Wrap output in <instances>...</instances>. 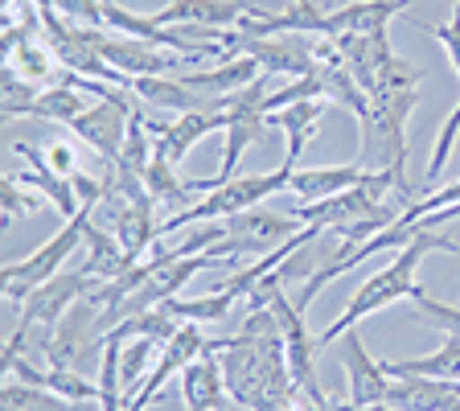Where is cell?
<instances>
[{
	"label": "cell",
	"instance_id": "cell-7",
	"mask_svg": "<svg viewBox=\"0 0 460 411\" xmlns=\"http://www.w3.org/2000/svg\"><path fill=\"white\" fill-rule=\"evenodd\" d=\"M86 41L99 49L107 67H115L119 75L128 78H144V75H185L190 62H201V54L185 58V54H172V49L161 46H148L140 38H128V33H107V29H86Z\"/></svg>",
	"mask_w": 460,
	"mask_h": 411
},
{
	"label": "cell",
	"instance_id": "cell-27",
	"mask_svg": "<svg viewBox=\"0 0 460 411\" xmlns=\"http://www.w3.org/2000/svg\"><path fill=\"white\" fill-rule=\"evenodd\" d=\"M268 115L259 112V115H230V124H226V153H222V165L218 173H214V182L226 185L239 177V161L243 153H247L255 140H263V132H268Z\"/></svg>",
	"mask_w": 460,
	"mask_h": 411
},
{
	"label": "cell",
	"instance_id": "cell-12",
	"mask_svg": "<svg viewBox=\"0 0 460 411\" xmlns=\"http://www.w3.org/2000/svg\"><path fill=\"white\" fill-rule=\"evenodd\" d=\"M230 115L226 112H185V115H172V120H153L148 115V132H153V148L164 156L169 165H181L185 153L201 136L210 132H226Z\"/></svg>",
	"mask_w": 460,
	"mask_h": 411
},
{
	"label": "cell",
	"instance_id": "cell-29",
	"mask_svg": "<svg viewBox=\"0 0 460 411\" xmlns=\"http://www.w3.org/2000/svg\"><path fill=\"white\" fill-rule=\"evenodd\" d=\"M86 107L91 103H86L83 91H75V86H46V91L25 107V115H33V120H54V124H70Z\"/></svg>",
	"mask_w": 460,
	"mask_h": 411
},
{
	"label": "cell",
	"instance_id": "cell-13",
	"mask_svg": "<svg viewBox=\"0 0 460 411\" xmlns=\"http://www.w3.org/2000/svg\"><path fill=\"white\" fill-rule=\"evenodd\" d=\"M337 49H341V62L345 70L362 83L366 95H374V86H378V75H383L386 67H391L394 49H391V38H386V29H374V33H341V38H333Z\"/></svg>",
	"mask_w": 460,
	"mask_h": 411
},
{
	"label": "cell",
	"instance_id": "cell-31",
	"mask_svg": "<svg viewBox=\"0 0 460 411\" xmlns=\"http://www.w3.org/2000/svg\"><path fill=\"white\" fill-rule=\"evenodd\" d=\"M181 329V321L177 317H169L161 305L156 308H148V313H136V317H128V321H119L115 329H107V334H115L119 342H132V337H153L156 345H164L172 334Z\"/></svg>",
	"mask_w": 460,
	"mask_h": 411
},
{
	"label": "cell",
	"instance_id": "cell-37",
	"mask_svg": "<svg viewBox=\"0 0 460 411\" xmlns=\"http://www.w3.org/2000/svg\"><path fill=\"white\" fill-rule=\"evenodd\" d=\"M415 313H420L423 321H431V326H440L444 334L460 337V305H444V300H436V297L423 292V297L415 300Z\"/></svg>",
	"mask_w": 460,
	"mask_h": 411
},
{
	"label": "cell",
	"instance_id": "cell-28",
	"mask_svg": "<svg viewBox=\"0 0 460 411\" xmlns=\"http://www.w3.org/2000/svg\"><path fill=\"white\" fill-rule=\"evenodd\" d=\"M144 190L153 193L156 201H169V206H193L190 201V182H181L177 177V165H169L161 153L153 148V161H148V169H144Z\"/></svg>",
	"mask_w": 460,
	"mask_h": 411
},
{
	"label": "cell",
	"instance_id": "cell-19",
	"mask_svg": "<svg viewBox=\"0 0 460 411\" xmlns=\"http://www.w3.org/2000/svg\"><path fill=\"white\" fill-rule=\"evenodd\" d=\"M415 0H349L341 9H329L325 17V38H341V33H374L386 29L391 17L402 9H411Z\"/></svg>",
	"mask_w": 460,
	"mask_h": 411
},
{
	"label": "cell",
	"instance_id": "cell-38",
	"mask_svg": "<svg viewBox=\"0 0 460 411\" xmlns=\"http://www.w3.org/2000/svg\"><path fill=\"white\" fill-rule=\"evenodd\" d=\"M0 206H4V222H9V219H21V214L38 210V198L21 190L17 177H4V182H0Z\"/></svg>",
	"mask_w": 460,
	"mask_h": 411
},
{
	"label": "cell",
	"instance_id": "cell-35",
	"mask_svg": "<svg viewBox=\"0 0 460 411\" xmlns=\"http://www.w3.org/2000/svg\"><path fill=\"white\" fill-rule=\"evenodd\" d=\"M38 83H29L21 70H4V120H17V115H25V107L38 99Z\"/></svg>",
	"mask_w": 460,
	"mask_h": 411
},
{
	"label": "cell",
	"instance_id": "cell-4",
	"mask_svg": "<svg viewBox=\"0 0 460 411\" xmlns=\"http://www.w3.org/2000/svg\"><path fill=\"white\" fill-rule=\"evenodd\" d=\"M420 91H394V95H374V112L362 124V153L358 165L366 173H399L407 182V120H411Z\"/></svg>",
	"mask_w": 460,
	"mask_h": 411
},
{
	"label": "cell",
	"instance_id": "cell-21",
	"mask_svg": "<svg viewBox=\"0 0 460 411\" xmlns=\"http://www.w3.org/2000/svg\"><path fill=\"white\" fill-rule=\"evenodd\" d=\"M181 395H185V407L190 411H222L226 407V379H222V362L218 354H206L198 362H190L181 371Z\"/></svg>",
	"mask_w": 460,
	"mask_h": 411
},
{
	"label": "cell",
	"instance_id": "cell-14",
	"mask_svg": "<svg viewBox=\"0 0 460 411\" xmlns=\"http://www.w3.org/2000/svg\"><path fill=\"white\" fill-rule=\"evenodd\" d=\"M132 95L140 99L148 112H172V115L222 112V99L198 95L193 86H185L181 75H144V78H132Z\"/></svg>",
	"mask_w": 460,
	"mask_h": 411
},
{
	"label": "cell",
	"instance_id": "cell-36",
	"mask_svg": "<svg viewBox=\"0 0 460 411\" xmlns=\"http://www.w3.org/2000/svg\"><path fill=\"white\" fill-rule=\"evenodd\" d=\"M420 33H428V38H436L444 49H448V58H452V67H456V75H460V0L452 4V21L448 25H428V21H411Z\"/></svg>",
	"mask_w": 460,
	"mask_h": 411
},
{
	"label": "cell",
	"instance_id": "cell-24",
	"mask_svg": "<svg viewBox=\"0 0 460 411\" xmlns=\"http://www.w3.org/2000/svg\"><path fill=\"white\" fill-rule=\"evenodd\" d=\"M362 177H366V169L358 161L333 165V169H292V182H288V190L296 193L300 201H325V198H333V193L354 190Z\"/></svg>",
	"mask_w": 460,
	"mask_h": 411
},
{
	"label": "cell",
	"instance_id": "cell-33",
	"mask_svg": "<svg viewBox=\"0 0 460 411\" xmlns=\"http://www.w3.org/2000/svg\"><path fill=\"white\" fill-rule=\"evenodd\" d=\"M9 58V67L13 70H21V75L29 78V83H38V86H49L54 83V54H49V46H41V38L38 41H25V46H17L13 54H4Z\"/></svg>",
	"mask_w": 460,
	"mask_h": 411
},
{
	"label": "cell",
	"instance_id": "cell-1",
	"mask_svg": "<svg viewBox=\"0 0 460 411\" xmlns=\"http://www.w3.org/2000/svg\"><path fill=\"white\" fill-rule=\"evenodd\" d=\"M206 350L218 354L230 399L243 403L247 411H292L296 403H308L288 366L284 334H243L239 329L234 337H210Z\"/></svg>",
	"mask_w": 460,
	"mask_h": 411
},
{
	"label": "cell",
	"instance_id": "cell-5",
	"mask_svg": "<svg viewBox=\"0 0 460 411\" xmlns=\"http://www.w3.org/2000/svg\"><path fill=\"white\" fill-rule=\"evenodd\" d=\"M218 41H222V49H226L230 58H234V54L255 58L268 75L305 78V75H313V70L325 62V41H321V38H305V33L247 38V33H239V29H226V33H218Z\"/></svg>",
	"mask_w": 460,
	"mask_h": 411
},
{
	"label": "cell",
	"instance_id": "cell-3",
	"mask_svg": "<svg viewBox=\"0 0 460 411\" xmlns=\"http://www.w3.org/2000/svg\"><path fill=\"white\" fill-rule=\"evenodd\" d=\"M292 169H296V165L284 161L276 173H239L234 182L218 185V190H210V193H201V201H193V206H185V210L169 214V219L161 222V239H169V235H177V230H185V227L222 222V219H230V214L255 210L263 198L288 190V182H292Z\"/></svg>",
	"mask_w": 460,
	"mask_h": 411
},
{
	"label": "cell",
	"instance_id": "cell-9",
	"mask_svg": "<svg viewBox=\"0 0 460 411\" xmlns=\"http://www.w3.org/2000/svg\"><path fill=\"white\" fill-rule=\"evenodd\" d=\"M222 227H226V239L214 243V255L222 259H239V255H268V251H276L284 239H292V235H300V230L308 227V222L300 219H288V214H271V210H243V214H230V219H222Z\"/></svg>",
	"mask_w": 460,
	"mask_h": 411
},
{
	"label": "cell",
	"instance_id": "cell-32",
	"mask_svg": "<svg viewBox=\"0 0 460 411\" xmlns=\"http://www.w3.org/2000/svg\"><path fill=\"white\" fill-rule=\"evenodd\" d=\"M239 305V300L230 297V292H210V297H198V300H164V313L169 317H177V321H198V326H206V321H222V317L230 313V308Z\"/></svg>",
	"mask_w": 460,
	"mask_h": 411
},
{
	"label": "cell",
	"instance_id": "cell-41",
	"mask_svg": "<svg viewBox=\"0 0 460 411\" xmlns=\"http://www.w3.org/2000/svg\"><path fill=\"white\" fill-rule=\"evenodd\" d=\"M296 411H329L325 403H305V407H296Z\"/></svg>",
	"mask_w": 460,
	"mask_h": 411
},
{
	"label": "cell",
	"instance_id": "cell-6",
	"mask_svg": "<svg viewBox=\"0 0 460 411\" xmlns=\"http://www.w3.org/2000/svg\"><path fill=\"white\" fill-rule=\"evenodd\" d=\"M91 214H95V210H78L75 219H66V227L58 230L49 243H41L33 255L17 259V264H4V272H0V284H4V297H9V305L21 308V300H25L33 288L46 284V280H54L58 272H62V264L70 259V251L83 243Z\"/></svg>",
	"mask_w": 460,
	"mask_h": 411
},
{
	"label": "cell",
	"instance_id": "cell-39",
	"mask_svg": "<svg viewBox=\"0 0 460 411\" xmlns=\"http://www.w3.org/2000/svg\"><path fill=\"white\" fill-rule=\"evenodd\" d=\"M46 161H49V169L62 173V177L78 173V169H75V148H70V144H62V140H54V144L46 148Z\"/></svg>",
	"mask_w": 460,
	"mask_h": 411
},
{
	"label": "cell",
	"instance_id": "cell-17",
	"mask_svg": "<svg viewBox=\"0 0 460 411\" xmlns=\"http://www.w3.org/2000/svg\"><path fill=\"white\" fill-rule=\"evenodd\" d=\"M341 366H345V374H349V403H358V407H366V403H386L391 374L383 371V362H374V358L366 354V342L358 334H345Z\"/></svg>",
	"mask_w": 460,
	"mask_h": 411
},
{
	"label": "cell",
	"instance_id": "cell-26",
	"mask_svg": "<svg viewBox=\"0 0 460 411\" xmlns=\"http://www.w3.org/2000/svg\"><path fill=\"white\" fill-rule=\"evenodd\" d=\"M383 371L391 379H407V374H423V379H448V383H460V337H444V345L436 354L423 358H399V362H383Z\"/></svg>",
	"mask_w": 460,
	"mask_h": 411
},
{
	"label": "cell",
	"instance_id": "cell-18",
	"mask_svg": "<svg viewBox=\"0 0 460 411\" xmlns=\"http://www.w3.org/2000/svg\"><path fill=\"white\" fill-rule=\"evenodd\" d=\"M0 366H4L13 379H21V383L46 387V391L62 395V399H70V403H91L103 395V387L83 379L75 366H41L38 371V362H25V358H13V362H0Z\"/></svg>",
	"mask_w": 460,
	"mask_h": 411
},
{
	"label": "cell",
	"instance_id": "cell-10",
	"mask_svg": "<svg viewBox=\"0 0 460 411\" xmlns=\"http://www.w3.org/2000/svg\"><path fill=\"white\" fill-rule=\"evenodd\" d=\"M132 95V91H128ZM119 95V99H95V103L86 107L83 115H75L70 120V132L78 136V140H86L91 148H95L99 156L107 161V169H111L115 161H119V153H124V140H128V128H132V99Z\"/></svg>",
	"mask_w": 460,
	"mask_h": 411
},
{
	"label": "cell",
	"instance_id": "cell-23",
	"mask_svg": "<svg viewBox=\"0 0 460 411\" xmlns=\"http://www.w3.org/2000/svg\"><path fill=\"white\" fill-rule=\"evenodd\" d=\"M259 75H263V67H259L255 58L234 54V58H226L222 67L198 70V75H181V78H185V86H193V91H198V95H206V99H226V95H234L239 86L255 83Z\"/></svg>",
	"mask_w": 460,
	"mask_h": 411
},
{
	"label": "cell",
	"instance_id": "cell-34",
	"mask_svg": "<svg viewBox=\"0 0 460 411\" xmlns=\"http://www.w3.org/2000/svg\"><path fill=\"white\" fill-rule=\"evenodd\" d=\"M153 350H156L153 337H136V342H124V354H119V374H124V399H128V391L136 387V379L148 371V358H153Z\"/></svg>",
	"mask_w": 460,
	"mask_h": 411
},
{
	"label": "cell",
	"instance_id": "cell-40",
	"mask_svg": "<svg viewBox=\"0 0 460 411\" xmlns=\"http://www.w3.org/2000/svg\"><path fill=\"white\" fill-rule=\"evenodd\" d=\"M329 411H394L391 403H366V407H358V403H333L329 399Z\"/></svg>",
	"mask_w": 460,
	"mask_h": 411
},
{
	"label": "cell",
	"instance_id": "cell-15",
	"mask_svg": "<svg viewBox=\"0 0 460 411\" xmlns=\"http://www.w3.org/2000/svg\"><path fill=\"white\" fill-rule=\"evenodd\" d=\"M251 9H255L251 0H169L153 17L161 25H198V29L226 33V29H239V21Z\"/></svg>",
	"mask_w": 460,
	"mask_h": 411
},
{
	"label": "cell",
	"instance_id": "cell-25",
	"mask_svg": "<svg viewBox=\"0 0 460 411\" xmlns=\"http://www.w3.org/2000/svg\"><path fill=\"white\" fill-rule=\"evenodd\" d=\"M329 99H308V103H292L284 112H271L268 124L271 128H284L288 132V165H296L300 153H305V144L313 140L316 124H321V115H325Z\"/></svg>",
	"mask_w": 460,
	"mask_h": 411
},
{
	"label": "cell",
	"instance_id": "cell-30",
	"mask_svg": "<svg viewBox=\"0 0 460 411\" xmlns=\"http://www.w3.org/2000/svg\"><path fill=\"white\" fill-rule=\"evenodd\" d=\"M0 411H78V403L62 399V395L46 391V387H29L21 379H13L0 391Z\"/></svg>",
	"mask_w": 460,
	"mask_h": 411
},
{
	"label": "cell",
	"instance_id": "cell-16",
	"mask_svg": "<svg viewBox=\"0 0 460 411\" xmlns=\"http://www.w3.org/2000/svg\"><path fill=\"white\" fill-rule=\"evenodd\" d=\"M13 153L21 156V161H29V169H21V173H13L21 185H33V190L41 193V198L54 206L62 219H75L83 206H78V193H75V185H70V177H62V173H54L49 169V161H46V153H38L33 144H25V140H17L13 144Z\"/></svg>",
	"mask_w": 460,
	"mask_h": 411
},
{
	"label": "cell",
	"instance_id": "cell-20",
	"mask_svg": "<svg viewBox=\"0 0 460 411\" xmlns=\"http://www.w3.org/2000/svg\"><path fill=\"white\" fill-rule=\"evenodd\" d=\"M386 403H391L394 411H448L452 403H460V383L407 374V379H391Z\"/></svg>",
	"mask_w": 460,
	"mask_h": 411
},
{
	"label": "cell",
	"instance_id": "cell-22",
	"mask_svg": "<svg viewBox=\"0 0 460 411\" xmlns=\"http://www.w3.org/2000/svg\"><path fill=\"white\" fill-rule=\"evenodd\" d=\"M111 230H115V239L124 243L128 255L140 264L144 251H148L156 239H161V222H156V198H153V193H144V198L128 201L124 214L115 219Z\"/></svg>",
	"mask_w": 460,
	"mask_h": 411
},
{
	"label": "cell",
	"instance_id": "cell-11",
	"mask_svg": "<svg viewBox=\"0 0 460 411\" xmlns=\"http://www.w3.org/2000/svg\"><path fill=\"white\" fill-rule=\"evenodd\" d=\"M206 345H210V337H201L198 321H181V329H177V334L161 345V358H156V366L148 371V379L140 383V391L128 399V411H144V407H148V403L156 399V391L169 383V374H181L190 362H198V358L206 354Z\"/></svg>",
	"mask_w": 460,
	"mask_h": 411
},
{
	"label": "cell",
	"instance_id": "cell-8",
	"mask_svg": "<svg viewBox=\"0 0 460 411\" xmlns=\"http://www.w3.org/2000/svg\"><path fill=\"white\" fill-rule=\"evenodd\" d=\"M95 288H99V276H91V272H83V268H78V272H58L54 280L38 284L25 300H21L17 329H21V334H29V329H54V326H62L66 308H75L78 300H86Z\"/></svg>",
	"mask_w": 460,
	"mask_h": 411
},
{
	"label": "cell",
	"instance_id": "cell-2",
	"mask_svg": "<svg viewBox=\"0 0 460 411\" xmlns=\"http://www.w3.org/2000/svg\"><path fill=\"white\" fill-rule=\"evenodd\" d=\"M431 251H444V255H456L460 243L452 239V235H436V230H420L407 247H399V255L386 264L383 272H374L370 280H366L362 288H358L354 297H349V305H345V313L337 317V321H329L321 334H316V350H325V345H333L337 337H345L349 329L362 321V317L378 313V308L394 305V300H420L423 288L415 284V268L423 264V255H431Z\"/></svg>",
	"mask_w": 460,
	"mask_h": 411
}]
</instances>
